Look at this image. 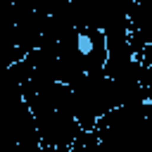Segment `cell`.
I'll return each instance as SVG.
<instances>
[{
    "mask_svg": "<svg viewBox=\"0 0 152 152\" xmlns=\"http://www.w3.org/2000/svg\"><path fill=\"white\" fill-rule=\"evenodd\" d=\"M66 86L71 90L74 116H76L81 131H90L109 109H114L119 104L114 86H112V81L102 71L78 74Z\"/></svg>",
    "mask_w": 152,
    "mask_h": 152,
    "instance_id": "6da1fadb",
    "label": "cell"
}]
</instances>
